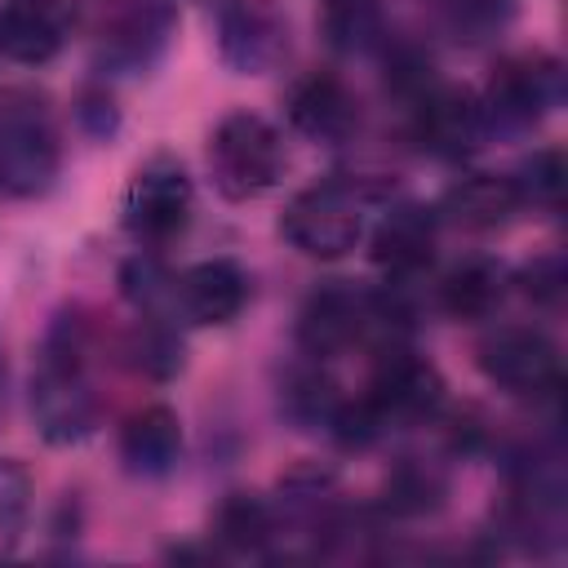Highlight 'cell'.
<instances>
[{
    "label": "cell",
    "mask_w": 568,
    "mask_h": 568,
    "mask_svg": "<svg viewBox=\"0 0 568 568\" xmlns=\"http://www.w3.org/2000/svg\"><path fill=\"white\" fill-rule=\"evenodd\" d=\"M31 422L49 444H80L98 426V390L89 377V328L75 315L53 320L36 355Z\"/></svg>",
    "instance_id": "obj_1"
},
{
    "label": "cell",
    "mask_w": 568,
    "mask_h": 568,
    "mask_svg": "<svg viewBox=\"0 0 568 568\" xmlns=\"http://www.w3.org/2000/svg\"><path fill=\"white\" fill-rule=\"evenodd\" d=\"M404 328V306L390 293H364L346 280L320 284L297 311V346L311 359H337L359 346H395Z\"/></svg>",
    "instance_id": "obj_2"
},
{
    "label": "cell",
    "mask_w": 568,
    "mask_h": 568,
    "mask_svg": "<svg viewBox=\"0 0 568 568\" xmlns=\"http://www.w3.org/2000/svg\"><path fill=\"white\" fill-rule=\"evenodd\" d=\"M71 31L102 71H146L178 31V0H71Z\"/></svg>",
    "instance_id": "obj_3"
},
{
    "label": "cell",
    "mask_w": 568,
    "mask_h": 568,
    "mask_svg": "<svg viewBox=\"0 0 568 568\" xmlns=\"http://www.w3.org/2000/svg\"><path fill=\"white\" fill-rule=\"evenodd\" d=\"M62 142L53 111L31 89H0V195L36 200L53 186Z\"/></svg>",
    "instance_id": "obj_4"
},
{
    "label": "cell",
    "mask_w": 568,
    "mask_h": 568,
    "mask_svg": "<svg viewBox=\"0 0 568 568\" xmlns=\"http://www.w3.org/2000/svg\"><path fill=\"white\" fill-rule=\"evenodd\" d=\"M209 173L222 200L244 204L266 195L284 178V142L271 120L253 111H231L209 133Z\"/></svg>",
    "instance_id": "obj_5"
},
{
    "label": "cell",
    "mask_w": 568,
    "mask_h": 568,
    "mask_svg": "<svg viewBox=\"0 0 568 568\" xmlns=\"http://www.w3.org/2000/svg\"><path fill=\"white\" fill-rule=\"evenodd\" d=\"M280 235L302 257H315V262L346 257L364 235V191L355 182H342V178H328V182L297 191L284 204Z\"/></svg>",
    "instance_id": "obj_6"
},
{
    "label": "cell",
    "mask_w": 568,
    "mask_h": 568,
    "mask_svg": "<svg viewBox=\"0 0 568 568\" xmlns=\"http://www.w3.org/2000/svg\"><path fill=\"white\" fill-rule=\"evenodd\" d=\"M191 213H195V186L173 155H151L146 164H138L120 200V222L138 244L160 248L178 240Z\"/></svg>",
    "instance_id": "obj_7"
},
{
    "label": "cell",
    "mask_w": 568,
    "mask_h": 568,
    "mask_svg": "<svg viewBox=\"0 0 568 568\" xmlns=\"http://www.w3.org/2000/svg\"><path fill=\"white\" fill-rule=\"evenodd\" d=\"M479 373L515 399H555L564 386L559 346L528 324H501L475 346Z\"/></svg>",
    "instance_id": "obj_8"
},
{
    "label": "cell",
    "mask_w": 568,
    "mask_h": 568,
    "mask_svg": "<svg viewBox=\"0 0 568 568\" xmlns=\"http://www.w3.org/2000/svg\"><path fill=\"white\" fill-rule=\"evenodd\" d=\"M564 98V71L550 53H510L493 67L484 89V115L488 129H532L541 124Z\"/></svg>",
    "instance_id": "obj_9"
},
{
    "label": "cell",
    "mask_w": 568,
    "mask_h": 568,
    "mask_svg": "<svg viewBox=\"0 0 568 568\" xmlns=\"http://www.w3.org/2000/svg\"><path fill=\"white\" fill-rule=\"evenodd\" d=\"M217 53L240 75L280 71L293 53L288 13L275 0H222L217 4Z\"/></svg>",
    "instance_id": "obj_10"
},
{
    "label": "cell",
    "mask_w": 568,
    "mask_h": 568,
    "mask_svg": "<svg viewBox=\"0 0 568 568\" xmlns=\"http://www.w3.org/2000/svg\"><path fill=\"white\" fill-rule=\"evenodd\" d=\"M408 133L422 151H430L435 160H466L484 146L488 115L479 93H470L466 84H448L435 80L413 106H408Z\"/></svg>",
    "instance_id": "obj_11"
},
{
    "label": "cell",
    "mask_w": 568,
    "mask_h": 568,
    "mask_svg": "<svg viewBox=\"0 0 568 568\" xmlns=\"http://www.w3.org/2000/svg\"><path fill=\"white\" fill-rule=\"evenodd\" d=\"M284 106H288V124L302 138L324 142V146H342L359 129V98L337 71H324V67L297 75Z\"/></svg>",
    "instance_id": "obj_12"
},
{
    "label": "cell",
    "mask_w": 568,
    "mask_h": 568,
    "mask_svg": "<svg viewBox=\"0 0 568 568\" xmlns=\"http://www.w3.org/2000/svg\"><path fill=\"white\" fill-rule=\"evenodd\" d=\"M248 302V275L231 257H204L173 275V315L200 328L231 324Z\"/></svg>",
    "instance_id": "obj_13"
},
{
    "label": "cell",
    "mask_w": 568,
    "mask_h": 568,
    "mask_svg": "<svg viewBox=\"0 0 568 568\" xmlns=\"http://www.w3.org/2000/svg\"><path fill=\"white\" fill-rule=\"evenodd\" d=\"M435 240H439L435 209L413 204V200H399L373 226V262L395 284H408V280H417L435 262Z\"/></svg>",
    "instance_id": "obj_14"
},
{
    "label": "cell",
    "mask_w": 568,
    "mask_h": 568,
    "mask_svg": "<svg viewBox=\"0 0 568 568\" xmlns=\"http://www.w3.org/2000/svg\"><path fill=\"white\" fill-rule=\"evenodd\" d=\"M71 40L67 0H4L0 9V53L22 67H40Z\"/></svg>",
    "instance_id": "obj_15"
},
{
    "label": "cell",
    "mask_w": 568,
    "mask_h": 568,
    "mask_svg": "<svg viewBox=\"0 0 568 568\" xmlns=\"http://www.w3.org/2000/svg\"><path fill=\"white\" fill-rule=\"evenodd\" d=\"M519 209H524V200L515 191V178H501V173H466V178H457L444 191L435 217L448 222V226H457V231L484 235V231H497V226L515 222Z\"/></svg>",
    "instance_id": "obj_16"
},
{
    "label": "cell",
    "mask_w": 568,
    "mask_h": 568,
    "mask_svg": "<svg viewBox=\"0 0 568 568\" xmlns=\"http://www.w3.org/2000/svg\"><path fill=\"white\" fill-rule=\"evenodd\" d=\"M178 457H182V422L169 404H146L120 426V462L133 475L160 479L178 466Z\"/></svg>",
    "instance_id": "obj_17"
},
{
    "label": "cell",
    "mask_w": 568,
    "mask_h": 568,
    "mask_svg": "<svg viewBox=\"0 0 568 568\" xmlns=\"http://www.w3.org/2000/svg\"><path fill=\"white\" fill-rule=\"evenodd\" d=\"M510 293V275L497 257H466L457 262L444 280H439V306L448 320H462V324H479V320H493L501 311Z\"/></svg>",
    "instance_id": "obj_18"
},
{
    "label": "cell",
    "mask_w": 568,
    "mask_h": 568,
    "mask_svg": "<svg viewBox=\"0 0 568 568\" xmlns=\"http://www.w3.org/2000/svg\"><path fill=\"white\" fill-rule=\"evenodd\" d=\"M213 537L231 555H271V546L280 541L275 506L257 493H226V501L213 515Z\"/></svg>",
    "instance_id": "obj_19"
},
{
    "label": "cell",
    "mask_w": 568,
    "mask_h": 568,
    "mask_svg": "<svg viewBox=\"0 0 568 568\" xmlns=\"http://www.w3.org/2000/svg\"><path fill=\"white\" fill-rule=\"evenodd\" d=\"M320 36L337 53H368L386 40V0H320Z\"/></svg>",
    "instance_id": "obj_20"
},
{
    "label": "cell",
    "mask_w": 568,
    "mask_h": 568,
    "mask_svg": "<svg viewBox=\"0 0 568 568\" xmlns=\"http://www.w3.org/2000/svg\"><path fill=\"white\" fill-rule=\"evenodd\" d=\"M519 18V0H439V27L466 49L501 40Z\"/></svg>",
    "instance_id": "obj_21"
},
{
    "label": "cell",
    "mask_w": 568,
    "mask_h": 568,
    "mask_svg": "<svg viewBox=\"0 0 568 568\" xmlns=\"http://www.w3.org/2000/svg\"><path fill=\"white\" fill-rule=\"evenodd\" d=\"M342 390H337V382L324 373V364L320 359H311V368H297L293 377H288V386H284V408H288V417L297 422V426H306V430H328L333 426V417H337V408H342Z\"/></svg>",
    "instance_id": "obj_22"
},
{
    "label": "cell",
    "mask_w": 568,
    "mask_h": 568,
    "mask_svg": "<svg viewBox=\"0 0 568 568\" xmlns=\"http://www.w3.org/2000/svg\"><path fill=\"white\" fill-rule=\"evenodd\" d=\"M444 501V475L426 462H404L390 479H386V510L390 515H426Z\"/></svg>",
    "instance_id": "obj_23"
},
{
    "label": "cell",
    "mask_w": 568,
    "mask_h": 568,
    "mask_svg": "<svg viewBox=\"0 0 568 568\" xmlns=\"http://www.w3.org/2000/svg\"><path fill=\"white\" fill-rule=\"evenodd\" d=\"M515 191L524 200V209H546V213H559L564 204V155L555 146H541L532 151L519 173H515Z\"/></svg>",
    "instance_id": "obj_24"
},
{
    "label": "cell",
    "mask_w": 568,
    "mask_h": 568,
    "mask_svg": "<svg viewBox=\"0 0 568 568\" xmlns=\"http://www.w3.org/2000/svg\"><path fill=\"white\" fill-rule=\"evenodd\" d=\"M31 515V475L22 462L0 457V559L13 555Z\"/></svg>",
    "instance_id": "obj_25"
},
{
    "label": "cell",
    "mask_w": 568,
    "mask_h": 568,
    "mask_svg": "<svg viewBox=\"0 0 568 568\" xmlns=\"http://www.w3.org/2000/svg\"><path fill=\"white\" fill-rule=\"evenodd\" d=\"M537 306H559L564 302V284H568V271H564V257L559 253H546V257H537V262H528L524 271H519V280H515Z\"/></svg>",
    "instance_id": "obj_26"
},
{
    "label": "cell",
    "mask_w": 568,
    "mask_h": 568,
    "mask_svg": "<svg viewBox=\"0 0 568 568\" xmlns=\"http://www.w3.org/2000/svg\"><path fill=\"white\" fill-rule=\"evenodd\" d=\"M0 404H4V351H0Z\"/></svg>",
    "instance_id": "obj_27"
}]
</instances>
